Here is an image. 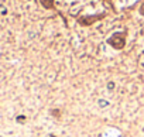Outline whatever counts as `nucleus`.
<instances>
[{
  "label": "nucleus",
  "mask_w": 144,
  "mask_h": 137,
  "mask_svg": "<svg viewBox=\"0 0 144 137\" xmlns=\"http://www.w3.org/2000/svg\"><path fill=\"white\" fill-rule=\"evenodd\" d=\"M52 3H54V0H41V4L45 9H51L52 7Z\"/></svg>",
  "instance_id": "7ed1b4c3"
},
{
  "label": "nucleus",
  "mask_w": 144,
  "mask_h": 137,
  "mask_svg": "<svg viewBox=\"0 0 144 137\" xmlns=\"http://www.w3.org/2000/svg\"><path fill=\"white\" fill-rule=\"evenodd\" d=\"M96 19H98V17H82V19H79V21H81V24L88 26V24H92Z\"/></svg>",
  "instance_id": "f03ea898"
},
{
  "label": "nucleus",
  "mask_w": 144,
  "mask_h": 137,
  "mask_svg": "<svg viewBox=\"0 0 144 137\" xmlns=\"http://www.w3.org/2000/svg\"><path fill=\"white\" fill-rule=\"evenodd\" d=\"M140 14H143V16H144V3L141 4V7H140Z\"/></svg>",
  "instance_id": "20e7f679"
},
{
  "label": "nucleus",
  "mask_w": 144,
  "mask_h": 137,
  "mask_svg": "<svg viewBox=\"0 0 144 137\" xmlns=\"http://www.w3.org/2000/svg\"><path fill=\"white\" fill-rule=\"evenodd\" d=\"M109 44L113 47V48H116V50H122L123 47H124V44H126L124 35H123L122 33H116V34H113L112 37L109 38Z\"/></svg>",
  "instance_id": "f257e3e1"
}]
</instances>
